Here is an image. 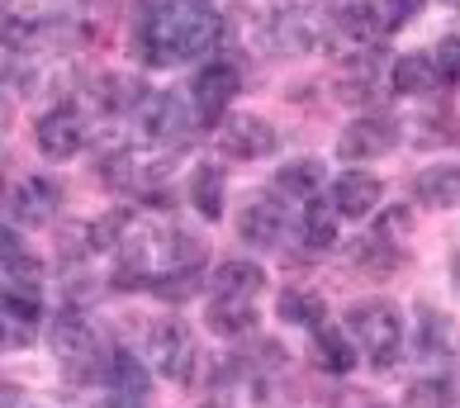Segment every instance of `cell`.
Masks as SVG:
<instances>
[{"instance_id": "cell-31", "label": "cell", "mask_w": 460, "mask_h": 408, "mask_svg": "<svg viewBox=\"0 0 460 408\" xmlns=\"http://www.w3.org/2000/svg\"><path fill=\"white\" fill-rule=\"evenodd\" d=\"M418 10H422V0H385V5H380V24H385V33L403 29Z\"/></svg>"}, {"instance_id": "cell-17", "label": "cell", "mask_w": 460, "mask_h": 408, "mask_svg": "<svg viewBox=\"0 0 460 408\" xmlns=\"http://www.w3.org/2000/svg\"><path fill=\"white\" fill-rule=\"evenodd\" d=\"M95 100H100V110H138L143 100H147V91H143V81L138 76H119V72H110V76H100L95 81Z\"/></svg>"}, {"instance_id": "cell-8", "label": "cell", "mask_w": 460, "mask_h": 408, "mask_svg": "<svg viewBox=\"0 0 460 408\" xmlns=\"http://www.w3.org/2000/svg\"><path fill=\"white\" fill-rule=\"evenodd\" d=\"M33 138H39V152H43V157L66 162V157H76V152H81V143H86V124H81V114H76V110L58 105L53 114H43V119H39Z\"/></svg>"}, {"instance_id": "cell-20", "label": "cell", "mask_w": 460, "mask_h": 408, "mask_svg": "<svg viewBox=\"0 0 460 408\" xmlns=\"http://www.w3.org/2000/svg\"><path fill=\"white\" fill-rule=\"evenodd\" d=\"M299 237H304L309 252H328L337 243V209L332 204L309 200V209H304V218H299Z\"/></svg>"}, {"instance_id": "cell-23", "label": "cell", "mask_w": 460, "mask_h": 408, "mask_svg": "<svg viewBox=\"0 0 460 408\" xmlns=\"http://www.w3.org/2000/svg\"><path fill=\"white\" fill-rule=\"evenodd\" d=\"M351 262L366 271V276H389V271L403 266V252L399 243H385V237H361V243L351 247Z\"/></svg>"}, {"instance_id": "cell-26", "label": "cell", "mask_w": 460, "mask_h": 408, "mask_svg": "<svg viewBox=\"0 0 460 408\" xmlns=\"http://www.w3.org/2000/svg\"><path fill=\"white\" fill-rule=\"evenodd\" d=\"M152 172L133 157V152H119V157H105V166H100V181L110 185V191H133V185H143Z\"/></svg>"}, {"instance_id": "cell-35", "label": "cell", "mask_w": 460, "mask_h": 408, "mask_svg": "<svg viewBox=\"0 0 460 408\" xmlns=\"http://www.w3.org/2000/svg\"><path fill=\"white\" fill-rule=\"evenodd\" d=\"M110 408H147V399H138V395H114Z\"/></svg>"}, {"instance_id": "cell-24", "label": "cell", "mask_w": 460, "mask_h": 408, "mask_svg": "<svg viewBox=\"0 0 460 408\" xmlns=\"http://www.w3.org/2000/svg\"><path fill=\"white\" fill-rule=\"evenodd\" d=\"M100 376L114 385V395H138V399H147V370L133 361L128 351L105 356V370H100Z\"/></svg>"}, {"instance_id": "cell-32", "label": "cell", "mask_w": 460, "mask_h": 408, "mask_svg": "<svg viewBox=\"0 0 460 408\" xmlns=\"http://www.w3.org/2000/svg\"><path fill=\"white\" fill-rule=\"evenodd\" d=\"M432 67H437L441 81H456V76H460V39H447V43H441L437 53H432Z\"/></svg>"}, {"instance_id": "cell-39", "label": "cell", "mask_w": 460, "mask_h": 408, "mask_svg": "<svg viewBox=\"0 0 460 408\" xmlns=\"http://www.w3.org/2000/svg\"><path fill=\"white\" fill-rule=\"evenodd\" d=\"M356 408H385V404H370V399H356Z\"/></svg>"}, {"instance_id": "cell-18", "label": "cell", "mask_w": 460, "mask_h": 408, "mask_svg": "<svg viewBox=\"0 0 460 408\" xmlns=\"http://www.w3.org/2000/svg\"><path fill=\"white\" fill-rule=\"evenodd\" d=\"M318 185H323V162H314V157H295L276 172V191L289 200H314Z\"/></svg>"}, {"instance_id": "cell-2", "label": "cell", "mask_w": 460, "mask_h": 408, "mask_svg": "<svg viewBox=\"0 0 460 408\" xmlns=\"http://www.w3.org/2000/svg\"><path fill=\"white\" fill-rule=\"evenodd\" d=\"M147 351H152V366H157L162 376H172V380H181V385L195 380L199 351H195V337H190V328H185V323H176V318L157 323V328L147 333Z\"/></svg>"}, {"instance_id": "cell-10", "label": "cell", "mask_w": 460, "mask_h": 408, "mask_svg": "<svg viewBox=\"0 0 460 408\" xmlns=\"http://www.w3.org/2000/svg\"><path fill=\"white\" fill-rule=\"evenodd\" d=\"M237 233H243V243H252V247H276L285 237V204H276V200L243 204V214H237Z\"/></svg>"}, {"instance_id": "cell-13", "label": "cell", "mask_w": 460, "mask_h": 408, "mask_svg": "<svg viewBox=\"0 0 460 408\" xmlns=\"http://www.w3.org/2000/svg\"><path fill=\"white\" fill-rule=\"evenodd\" d=\"M413 200L428 204V209H451V204H460V166H428L413 181Z\"/></svg>"}, {"instance_id": "cell-28", "label": "cell", "mask_w": 460, "mask_h": 408, "mask_svg": "<svg viewBox=\"0 0 460 408\" xmlns=\"http://www.w3.org/2000/svg\"><path fill=\"white\" fill-rule=\"evenodd\" d=\"M128 224H133V218H128L124 209H110L105 218H95V224L86 228V243H91L95 252H110V247H119V243H124Z\"/></svg>"}, {"instance_id": "cell-14", "label": "cell", "mask_w": 460, "mask_h": 408, "mask_svg": "<svg viewBox=\"0 0 460 408\" xmlns=\"http://www.w3.org/2000/svg\"><path fill=\"white\" fill-rule=\"evenodd\" d=\"M204 323H209V333H218V337H243V333H252V323H257V309H252V299L214 295V304L204 309Z\"/></svg>"}, {"instance_id": "cell-19", "label": "cell", "mask_w": 460, "mask_h": 408, "mask_svg": "<svg viewBox=\"0 0 460 408\" xmlns=\"http://www.w3.org/2000/svg\"><path fill=\"white\" fill-rule=\"evenodd\" d=\"M389 86H394L399 95H422V91H432V86H437V67H432V58L403 53V58L394 62V72H389Z\"/></svg>"}, {"instance_id": "cell-21", "label": "cell", "mask_w": 460, "mask_h": 408, "mask_svg": "<svg viewBox=\"0 0 460 408\" xmlns=\"http://www.w3.org/2000/svg\"><path fill=\"white\" fill-rule=\"evenodd\" d=\"M413 347L422 361H447V351H451V323L441 318L437 309H418V337H413Z\"/></svg>"}, {"instance_id": "cell-12", "label": "cell", "mask_w": 460, "mask_h": 408, "mask_svg": "<svg viewBox=\"0 0 460 408\" xmlns=\"http://www.w3.org/2000/svg\"><path fill=\"white\" fill-rule=\"evenodd\" d=\"M380 33H385V24H380V10L375 5H347L342 14H332V24H328V39L356 43V48H370Z\"/></svg>"}, {"instance_id": "cell-37", "label": "cell", "mask_w": 460, "mask_h": 408, "mask_svg": "<svg viewBox=\"0 0 460 408\" xmlns=\"http://www.w3.org/2000/svg\"><path fill=\"white\" fill-rule=\"evenodd\" d=\"M5 124H10V105H5V95H0V143H5Z\"/></svg>"}, {"instance_id": "cell-11", "label": "cell", "mask_w": 460, "mask_h": 408, "mask_svg": "<svg viewBox=\"0 0 460 408\" xmlns=\"http://www.w3.org/2000/svg\"><path fill=\"white\" fill-rule=\"evenodd\" d=\"M380 181H375L370 172H347L342 181L332 185V209L337 218H366L375 214V204H380Z\"/></svg>"}, {"instance_id": "cell-30", "label": "cell", "mask_w": 460, "mask_h": 408, "mask_svg": "<svg viewBox=\"0 0 460 408\" xmlns=\"http://www.w3.org/2000/svg\"><path fill=\"white\" fill-rule=\"evenodd\" d=\"M172 262L199 271L204 262H209V247H204L199 237H190V233H176V237H172Z\"/></svg>"}, {"instance_id": "cell-3", "label": "cell", "mask_w": 460, "mask_h": 408, "mask_svg": "<svg viewBox=\"0 0 460 408\" xmlns=\"http://www.w3.org/2000/svg\"><path fill=\"white\" fill-rule=\"evenodd\" d=\"M138 110H143V133L152 143H166V147H181L199 129V119H195L185 95H147Z\"/></svg>"}, {"instance_id": "cell-36", "label": "cell", "mask_w": 460, "mask_h": 408, "mask_svg": "<svg viewBox=\"0 0 460 408\" xmlns=\"http://www.w3.org/2000/svg\"><path fill=\"white\" fill-rule=\"evenodd\" d=\"M0 408H20V389L14 385H0Z\"/></svg>"}, {"instance_id": "cell-9", "label": "cell", "mask_w": 460, "mask_h": 408, "mask_svg": "<svg viewBox=\"0 0 460 408\" xmlns=\"http://www.w3.org/2000/svg\"><path fill=\"white\" fill-rule=\"evenodd\" d=\"M58 204H62V191H58V181H48V176H29L20 191L10 195V214H14V224H24V228H43L48 218L58 214Z\"/></svg>"}, {"instance_id": "cell-7", "label": "cell", "mask_w": 460, "mask_h": 408, "mask_svg": "<svg viewBox=\"0 0 460 408\" xmlns=\"http://www.w3.org/2000/svg\"><path fill=\"white\" fill-rule=\"evenodd\" d=\"M394 143H399L394 119H356V124H347L342 138H337V157L342 162H375Z\"/></svg>"}, {"instance_id": "cell-6", "label": "cell", "mask_w": 460, "mask_h": 408, "mask_svg": "<svg viewBox=\"0 0 460 408\" xmlns=\"http://www.w3.org/2000/svg\"><path fill=\"white\" fill-rule=\"evenodd\" d=\"M48 337H53V351H58L72 370H86V376H100V370H105V361L95 366V337H91V323L81 318L76 309L58 314V318H53V333H48Z\"/></svg>"}, {"instance_id": "cell-5", "label": "cell", "mask_w": 460, "mask_h": 408, "mask_svg": "<svg viewBox=\"0 0 460 408\" xmlns=\"http://www.w3.org/2000/svg\"><path fill=\"white\" fill-rule=\"evenodd\" d=\"M218 147H224L233 162H257V157L276 152V129H270L261 114H233V119H224Z\"/></svg>"}, {"instance_id": "cell-41", "label": "cell", "mask_w": 460, "mask_h": 408, "mask_svg": "<svg viewBox=\"0 0 460 408\" xmlns=\"http://www.w3.org/2000/svg\"><path fill=\"white\" fill-rule=\"evenodd\" d=\"M204 408H224V404H204Z\"/></svg>"}, {"instance_id": "cell-27", "label": "cell", "mask_w": 460, "mask_h": 408, "mask_svg": "<svg viewBox=\"0 0 460 408\" xmlns=\"http://www.w3.org/2000/svg\"><path fill=\"white\" fill-rule=\"evenodd\" d=\"M195 290H199V271H190V266H172L166 276H152V295H162L172 304L190 299Z\"/></svg>"}, {"instance_id": "cell-29", "label": "cell", "mask_w": 460, "mask_h": 408, "mask_svg": "<svg viewBox=\"0 0 460 408\" xmlns=\"http://www.w3.org/2000/svg\"><path fill=\"white\" fill-rule=\"evenodd\" d=\"M451 404H456V385L441 376H428L408 389V408H451Z\"/></svg>"}, {"instance_id": "cell-38", "label": "cell", "mask_w": 460, "mask_h": 408, "mask_svg": "<svg viewBox=\"0 0 460 408\" xmlns=\"http://www.w3.org/2000/svg\"><path fill=\"white\" fill-rule=\"evenodd\" d=\"M451 285H456V295H460V252L451 257Z\"/></svg>"}, {"instance_id": "cell-4", "label": "cell", "mask_w": 460, "mask_h": 408, "mask_svg": "<svg viewBox=\"0 0 460 408\" xmlns=\"http://www.w3.org/2000/svg\"><path fill=\"white\" fill-rule=\"evenodd\" d=\"M233 91H237V72L228 62H204L199 72H195V86H190V110H195V119L199 124H218L224 119V110H228V100H233Z\"/></svg>"}, {"instance_id": "cell-33", "label": "cell", "mask_w": 460, "mask_h": 408, "mask_svg": "<svg viewBox=\"0 0 460 408\" xmlns=\"http://www.w3.org/2000/svg\"><path fill=\"white\" fill-rule=\"evenodd\" d=\"M33 342V328L20 318H10V314H0V347L14 351V347H29Z\"/></svg>"}, {"instance_id": "cell-25", "label": "cell", "mask_w": 460, "mask_h": 408, "mask_svg": "<svg viewBox=\"0 0 460 408\" xmlns=\"http://www.w3.org/2000/svg\"><path fill=\"white\" fill-rule=\"evenodd\" d=\"M280 318L295 323V328H323V318H328V309H323V299L314 290H285L280 295Z\"/></svg>"}, {"instance_id": "cell-16", "label": "cell", "mask_w": 460, "mask_h": 408, "mask_svg": "<svg viewBox=\"0 0 460 408\" xmlns=\"http://www.w3.org/2000/svg\"><path fill=\"white\" fill-rule=\"evenodd\" d=\"M261 285H266V271L257 262H224V266L214 271V290L218 295H233V299L261 295Z\"/></svg>"}, {"instance_id": "cell-22", "label": "cell", "mask_w": 460, "mask_h": 408, "mask_svg": "<svg viewBox=\"0 0 460 408\" xmlns=\"http://www.w3.org/2000/svg\"><path fill=\"white\" fill-rule=\"evenodd\" d=\"M314 356H318V366L328 370V376H347V370L356 366V347H351L347 328H342V333H337V328H318Z\"/></svg>"}, {"instance_id": "cell-1", "label": "cell", "mask_w": 460, "mask_h": 408, "mask_svg": "<svg viewBox=\"0 0 460 408\" xmlns=\"http://www.w3.org/2000/svg\"><path fill=\"white\" fill-rule=\"evenodd\" d=\"M347 333L370 351V361L385 370V366H394V356H399L403 318H399V309L389 299H361V304L347 309Z\"/></svg>"}, {"instance_id": "cell-15", "label": "cell", "mask_w": 460, "mask_h": 408, "mask_svg": "<svg viewBox=\"0 0 460 408\" xmlns=\"http://www.w3.org/2000/svg\"><path fill=\"white\" fill-rule=\"evenodd\" d=\"M190 200H195V209L209 218H224V166H214V162H199L195 166V176H190Z\"/></svg>"}, {"instance_id": "cell-34", "label": "cell", "mask_w": 460, "mask_h": 408, "mask_svg": "<svg viewBox=\"0 0 460 408\" xmlns=\"http://www.w3.org/2000/svg\"><path fill=\"white\" fill-rule=\"evenodd\" d=\"M0 262H20V237H14L10 228H0Z\"/></svg>"}, {"instance_id": "cell-40", "label": "cell", "mask_w": 460, "mask_h": 408, "mask_svg": "<svg viewBox=\"0 0 460 408\" xmlns=\"http://www.w3.org/2000/svg\"><path fill=\"white\" fill-rule=\"evenodd\" d=\"M0 204H5V176H0Z\"/></svg>"}]
</instances>
